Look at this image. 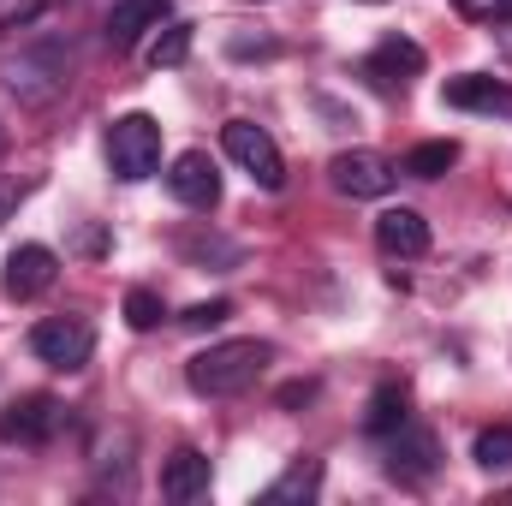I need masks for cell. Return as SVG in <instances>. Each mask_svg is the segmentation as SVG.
<instances>
[{
  "label": "cell",
  "instance_id": "obj_1",
  "mask_svg": "<svg viewBox=\"0 0 512 506\" xmlns=\"http://www.w3.org/2000/svg\"><path fill=\"white\" fill-rule=\"evenodd\" d=\"M0 84L24 102V108H48L66 96L72 84V42L60 36H36V42H18L0 54Z\"/></svg>",
  "mask_w": 512,
  "mask_h": 506
},
{
  "label": "cell",
  "instance_id": "obj_2",
  "mask_svg": "<svg viewBox=\"0 0 512 506\" xmlns=\"http://www.w3.org/2000/svg\"><path fill=\"white\" fill-rule=\"evenodd\" d=\"M268 364H274V346L268 340H221V346H209V352H197L185 364V381L203 399H233V393L256 387V376Z\"/></svg>",
  "mask_w": 512,
  "mask_h": 506
},
{
  "label": "cell",
  "instance_id": "obj_3",
  "mask_svg": "<svg viewBox=\"0 0 512 506\" xmlns=\"http://www.w3.org/2000/svg\"><path fill=\"white\" fill-rule=\"evenodd\" d=\"M108 167H114V179H149V173H161V120L155 114H120L114 126H108Z\"/></svg>",
  "mask_w": 512,
  "mask_h": 506
},
{
  "label": "cell",
  "instance_id": "obj_4",
  "mask_svg": "<svg viewBox=\"0 0 512 506\" xmlns=\"http://www.w3.org/2000/svg\"><path fill=\"white\" fill-rule=\"evenodd\" d=\"M30 352L48 364V370H84L90 352H96V328L84 316H48L30 328Z\"/></svg>",
  "mask_w": 512,
  "mask_h": 506
},
{
  "label": "cell",
  "instance_id": "obj_5",
  "mask_svg": "<svg viewBox=\"0 0 512 506\" xmlns=\"http://www.w3.org/2000/svg\"><path fill=\"white\" fill-rule=\"evenodd\" d=\"M221 149L251 173L262 191H280V185H286V161H280L274 137L256 126V120H227V126H221Z\"/></svg>",
  "mask_w": 512,
  "mask_h": 506
},
{
  "label": "cell",
  "instance_id": "obj_6",
  "mask_svg": "<svg viewBox=\"0 0 512 506\" xmlns=\"http://www.w3.org/2000/svg\"><path fill=\"white\" fill-rule=\"evenodd\" d=\"M328 179H334L340 197L370 203V197H387V191H393L399 167H393L387 155H376V149H340V155L328 161Z\"/></svg>",
  "mask_w": 512,
  "mask_h": 506
},
{
  "label": "cell",
  "instance_id": "obj_7",
  "mask_svg": "<svg viewBox=\"0 0 512 506\" xmlns=\"http://www.w3.org/2000/svg\"><path fill=\"white\" fill-rule=\"evenodd\" d=\"M387 471L399 477V483H411V489H423L435 471H441V447H435V435L429 429H411V417L387 435Z\"/></svg>",
  "mask_w": 512,
  "mask_h": 506
},
{
  "label": "cell",
  "instance_id": "obj_8",
  "mask_svg": "<svg viewBox=\"0 0 512 506\" xmlns=\"http://www.w3.org/2000/svg\"><path fill=\"white\" fill-rule=\"evenodd\" d=\"M60 399H48V393H30V399H18V405H6L0 411V441H18V447H42V441H54V429H60Z\"/></svg>",
  "mask_w": 512,
  "mask_h": 506
},
{
  "label": "cell",
  "instance_id": "obj_9",
  "mask_svg": "<svg viewBox=\"0 0 512 506\" xmlns=\"http://www.w3.org/2000/svg\"><path fill=\"white\" fill-rule=\"evenodd\" d=\"M167 191H173V203H185V209H215V203H221V173H215V161H209L203 149H185V155L167 167Z\"/></svg>",
  "mask_w": 512,
  "mask_h": 506
},
{
  "label": "cell",
  "instance_id": "obj_10",
  "mask_svg": "<svg viewBox=\"0 0 512 506\" xmlns=\"http://www.w3.org/2000/svg\"><path fill=\"white\" fill-rule=\"evenodd\" d=\"M423 72V48L417 42H405V36H387V42H376V54L364 60V78L376 84V90H387V96H405V84Z\"/></svg>",
  "mask_w": 512,
  "mask_h": 506
},
{
  "label": "cell",
  "instance_id": "obj_11",
  "mask_svg": "<svg viewBox=\"0 0 512 506\" xmlns=\"http://www.w3.org/2000/svg\"><path fill=\"white\" fill-rule=\"evenodd\" d=\"M54 274H60V256L48 251V245H18V251L6 256V298L30 304V298H42L54 286Z\"/></svg>",
  "mask_w": 512,
  "mask_h": 506
},
{
  "label": "cell",
  "instance_id": "obj_12",
  "mask_svg": "<svg viewBox=\"0 0 512 506\" xmlns=\"http://www.w3.org/2000/svg\"><path fill=\"white\" fill-rule=\"evenodd\" d=\"M376 245L393 262H417V256L429 251V221L417 209H382L376 215Z\"/></svg>",
  "mask_w": 512,
  "mask_h": 506
},
{
  "label": "cell",
  "instance_id": "obj_13",
  "mask_svg": "<svg viewBox=\"0 0 512 506\" xmlns=\"http://www.w3.org/2000/svg\"><path fill=\"white\" fill-rule=\"evenodd\" d=\"M441 102L465 108V114H512V84L489 78V72H465V78H447Z\"/></svg>",
  "mask_w": 512,
  "mask_h": 506
},
{
  "label": "cell",
  "instance_id": "obj_14",
  "mask_svg": "<svg viewBox=\"0 0 512 506\" xmlns=\"http://www.w3.org/2000/svg\"><path fill=\"white\" fill-rule=\"evenodd\" d=\"M161 495L167 501H203L209 495V459L197 453V447H179L167 465H161Z\"/></svg>",
  "mask_w": 512,
  "mask_h": 506
},
{
  "label": "cell",
  "instance_id": "obj_15",
  "mask_svg": "<svg viewBox=\"0 0 512 506\" xmlns=\"http://www.w3.org/2000/svg\"><path fill=\"white\" fill-rule=\"evenodd\" d=\"M161 12H167V0H114V12H108V48H114V54L137 48V36L155 30Z\"/></svg>",
  "mask_w": 512,
  "mask_h": 506
},
{
  "label": "cell",
  "instance_id": "obj_16",
  "mask_svg": "<svg viewBox=\"0 0 512 506\" xmlns=\"http://www.w3.org/2000/svg\"><path fill=\"white\" fill-rule=\"evenodd\" d=\"M322 495V465L316 459H298L286 477H274L268 489H262V506H304Z\"/></svg>",
  "mask_w": 512,
  "mask_h": 506
},
{
  "label": "cell",
  "instance_id": "obj_17",
  "mask_svg": "<svg viewBox=\"0 0 512 506\" xmlns=\"http://www.w3.org/2000/svg\"><path fill=\"white\" fill-rule=\"evenodd\" d=\"M405 405H411V399H405L399 381L376 387V393H370V411H364V429H370V435H393V429L405 423Z\"/></svg>",
  "mask_w": 512,
  "mask_h": 506
},
{
  "label": "cell",
  "instance_id": "obj_18",
  "mask_svg": "<svg viewBox=\"0 0 512 506\" xmlns=\"http://www.w3.org/2000/svg\"><path fill=\"white\" fill-rule=\"evenodd\" d=\"M453 161H459V143H453V137H435V143H417V149L405 155V173H411V179H441Z\"/></svg>",
  "mask_w": 512,
  "mask_h": 506
},
{
  "label": "cell",
  "instance_id": "obj_19",
  "mask_svg": "<svg viewBox=\"0 0 512 506\" xmlns=\"http://www.w3.org/2000/svg\"><path fill=\"white\" fill-rule=\"evenodd\" d=\"M471 459H477L483 471H512V423L483 429V435L471 441Z\"/></svg>",
  "mask_w": 512,
  "mask_h": 506
},
{
  "label": "cell",
  "instance_id": "obj_20",
  "mask_svg": "<svg viewBox=\"0 0 512 506\" xmlns=\"http://www.w3.org/2000/svg\"><path fill=\"white\" fill-rule=\"evenodd\" d=\"M185 54H191V24H167L155 42H149V66L161 72V66H185Z\"/></svg>",
  "mask_w": 512,
  "mask_h": 506
},
{
  "label": "cell",
  "instance_id": "obj_21",
  "mask_svg": "<svg viewBox=\"0 0 512 506\" xmlns=\"http://www.w3.org/2000/svg\"><path fill=\"white\" fill-rule=\"evenodd\" d=\"M161 316H167L161 292H149V286H131V292H126V322L137 328V334H149V328H155Z\"/></svg>",
  "mask_w": 512,
  "mask_h": 506
},
{
  "label": "cell",
  "instance_id": "obj_22",
  "mask_svg": "<svg viewBox=\"0 0 512 506\" xmlns=\"http://www.w3.org/2000/svg\"><path fill=\"white\" fill-rule=\"evenodd\" d=\"M227 316H233V304H227V298H209V304H191V310H185L179 322H185L191 334H209V328H221Z\"/></svg>",
  "mask_w": 512,
  "mask_h": 506
},
{
  "label": "cell",
  "instance_id": "obj_23",
  "mask_svg": "<svg viewBox=\"0 0 512 506\" xmlns=\"http://www.w3.org/2000/svg\"><path fill=\"white\" fill-rule=\"evenodd\" d=\"M185 256H191V262H209V256H215V262H239V251H233L227 239H185Z\"/></svg>",
  "mask_w": 512,
  "mask_h": 506
},
{
  "label": "cell",
  "instance_id": "obj_24",
  "mask_svg": "<svg viewBox=\"0 0 512 506\" xmlns=\"http://www.w3.org/2000/svg\"><path fill=\"white\" fill-rule=\"evenodd\" d=\"M18 203H24V185H12V179H0V227L18 215Z\"/></svg>",
  "mask_w": 512,
  "mask_h": 506
},
{
  "label": "cell",
  "instance_id": "obj_25",
  "mask_svg": "<svg viewBox=\"0 0 512 506\" xmlns=\"http://www.w3.org/2000/svg\"><path fill=\"white\" fill-rule=\"evenodd\" d=\"M495 18H512V0H495Z\"/></svg>",
  "mask_w": 512,
  "mask_h": 506
},
{
  "label": "cell",
  "instance_id": "obj_26",
  "mask_svg": "<svg viewBox=\"0 0 512 506\" xmlns=\"http://www.w3.org/2000/svg\"><path fill=\"white\" fill-rule=\"evenodd\" d=\"M0 149H6V131H0Z\"/></svg>",
  "mask_w": 512,
  "mask_h": 506
}]
</instances>
